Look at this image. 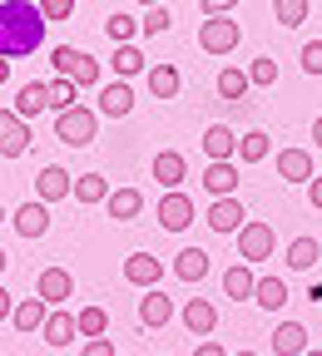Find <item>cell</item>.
Returning <instances> with one entry per match:
<instances>
[{
    "mask_svg": "<svg viewBox=\"0 0 322 356\" xmlns=\"http://www.w3.org/2000/svg\"><path fill=\"white\" fill-rule=\"evenodd\" d=\"M45 10L35 0H0V55L6 60H20V55H35L40 40H45Z\"/></svg>",
    "mask_w": 322,
    "mask_h": 356,
    "instance_id": "6da1fadb",
    "label": "cell"
},
{
    "mask_svg": "<svg viewBox=\"0 0 322 356\" xmlns=\"http://www.w3.org/2000/svg\"><path fill=\"white\" fill-rule=\"evenodd\" d=\"M95 134H100V114H95V109L75 104V109L55 114V139H60V144H70V149H84V144H95Z\"/></svg>",
    "mask_w": 322,
    "mask_h": 356,
    "instance_id": "7a4b0ae2",
    "label": "cell"
},
{
    "mask_svg": "<svg viewBox=\"0 0 322 356\" xmlns=\"http://www.w3.org/2000/svg\"><path fill=\"white\" fill-rule=\"evenodd\" d=\"M50 65H55V74L75 79L79 89H95V84H100V65L89 60L84 50H75V44H55V50H50Z\"/></svg>",
    "mask_w": 322,
    "mask_h": 356,
    "instance_id": "3957f363",
    "label": "cell"
},
{
    "mask_svg": "<svg viewBox=\"0 0 322 356\" xmlns=\"http://www.w3.org/2000/svg\"><path fill=\"white\" fill-rule=\"evenodd\" d=\"M238 40H243V25H238V20H228V15H204L199 44H204L208 55H233Z\"/></svg>",
    "mask_w": 322,
    "mask_h": 356,
    "instance_id": "277c9868",
    "label": "cell"
},
{
    "mask_svg": "<svg viewBox=\"0 0 322 356\" xmlns=\"http://www.w3.org/2000/svg\"><path fill=\"white\" fill-rule=\"evenodd\" d=\"M189 222H194V198L183 188H164V198H159V228L164 233H183Z\"/></svg>",
    "mask_w": 322,
    "mask_h": 356,
    "instance_id": "5b68a950",
    "label": "cell"
},
{
    "mask_svg": "<svg viewBox=\"0 0 322 356\" xmlns=\"http://www.w3.org/2000/svg\"><path fill=\"white\" fill-rule=\"evenodd\" d=\"M273 248H278V238H273L268 222H243L238 228V257L243 262H268Z\"/></svg>",
    "mask_w": 322,
    "mask_h": 356,
    "instance_id": "8992f818",
    "label": "cell"
},
{
    "mask_svg": "<svg viewBox=\"0 0 322 356\" xmlns=\"http://www.w3.org/2000/svg\"><path fill=\"white\" fill-rule=\"evenodd\" d=\"M35 198H45V203L75 198V173H65L60 163H45V168L35 173Z\"/></svg>",
    "mask_w": 322,
    "mask_h": 356,
    "instance_id": "52a82bcc",
    "label": "cell"
},
{
    "mask_svg": "<svg viewBox=\"0 0 322 356\" xmlns=\"http://www.w3.org/2000/svg\"><path fill=\"white\" fill-rule=\"evenodd\" d=\"M10 222H15L20 238H45V233H50V203H45V198H30V203H20V208L10 213Z\"/></svg>",
    "mask_w": 322,
    "mask_h": 356,
    "instance_id": "ba28073f",
    "label": "cell"
},
{
    "mask_svg": "<svg viewBox=\"0 0 322 356\" xmlns=\"http://www.w3.org/2000/svg\"><path fill=\"white\" fill-rule=\"evenodd\" d=\"M35 297H45L50 307H65L75 297V277L65 273V267H45V273L35 277Z\"/></svg>",
    "mask_w": 322,
    "mask_h": 356,
    "instance_id": "9c48e42d",
    "label": "cell"
},
{
    "mask_svg": "<svg viewBox=\"0 0 322 356\" xmlns=\"http://www.w3.org/2000/svg\"><path fill=\"white\" fill-rule=\"evenodd\" d=\"M124 282H134V287H159V282H164V257H154V252L124 257Z\"/></svg>",
    "mask_w": 322,
    "mask_h": 356,
    "instance_id": "30bf717a",
    "label": "cell"
},
{
    "mask_svg": "<svg viewBox=\"0 0 322 356\" xmlns=\"http://www.w3.org/2000/svg\"><path fill=\"white\" fill-rule=\"evenodd\" d=\"M30 149V129H25V119L15 114V109H0V154L6 159H20Z\"/></svg>",
    "mask_w": 322,
    "mask_h": 356,
    "instance_id": "8fae6325",
    "label": "cell"
},
{
    "mask_svg": "<svg viewBox=\"0 0 322 356\" xmlns=\"http://www.w3.org/2000/svg\"><path fill=\"white\" fill-rule=\"evenodd\" d=\"M238 163L233 159H213L208 168H204V188L213 193V198H228V193H238Z\"/></svg>",
    "mask_w": 322,
    "mask_h": 356,
    "instance_id": "7c38bea8",
    "label": "cell"
},
{
    "mask_svg": "<svg viewBox=\"0 0 322 356\" xmlns=\"http://www.w3.org/2000/svg\"><path fill=\"white\" fill-rule=\"evenodd\" d=\"M139 322H144L149 332H159V327L174 322V302H169L159 287H144V297H139Z\"/></svg>",
    "mask_w": 322,
    "mask_h": 356,
    "instance_id": "4fadbf2b",
    "label": "cell"
},
{
    "mask_svg": "<svg viewBox=\"0 0 322 356\" xmlns=\"http://www.w3.org/2000/svg\"><path fill=\"white\" fill-rule=\"evenodd\" d=\"M243 218H248L243 203L228 193V198H213V208H208V228H213V233H238V228H243Z\"/></svg>",
    "mask_w": 322,
    "mask_h": 356,
    "instance_id": "5bb4252c",
    "label": "cell"
},
{
    "mask_svg": "<svg viewBox=\"0 0 322 356\" xmlns=\"http://www.w3.org/2000/svg\"><path fill=\"white\" fill-rule=\"evenodd\" d=\"M129 109H134V89H129V79L100 89V114H105V119H124Z\"/></svg>",
    "mask_w": 322,
    "mask_h": 356,
    "instance_id": "9a60e30c",
    "label": "cell"
},
{
    "mask_svg": "<svg viewBox=\"0 0 322 356\" xmlns=\"http://www.w3.org/2000/svg\"><path fill=\"white\" fill-rule=\"evenodd\" d=\"M278 178L283 184H307L312 178V154L307 149H283L278 154Z\"/></svg>",
    "mask_w": 322,
    "mask_h": 356,
    "instance_id": "2e32d148",
    "label": "cell"
},
{
    "mask_svg": "<svg viewBox=\"0 0 322 356\" xmlns=\"http://www.w3.org/2000/svg\"><path fill=\"white\" fill-rule=\"evenodd\" d=\"M183 327H189L194 337H208V332L218 327V307H213L208 297H194L189 307H183Z\"/></svg>",
    "mask_w": 322,
    "mask_h": 356,
    "instance_id": "e0dca14e",
    "label": "cell"
},
{
    "mask_svg": "<svg viewBox=\"0 0 322 356\" xmlns=\"http://www.w3.org/2000/svg\"><path fill=\"white\" fill-rule=\"evenodd\" d=\"M79 337V317H75V312H50V317H45V341H50V346H70Z\"/></svg>",
    "mask_w": 322,
    "mask_h": 356,
    "instance_id": "ac0fdd59",
    "label": "cell"
},
{
    "mask_svg": "<svg viewBox=\"0 0 322 356\" xmlns=\"http://www.w3.org/2000/svg\"><path fill=\"white\" fill-rule=\"evenodd\" d=\"M154 178H159V188H178L183 178H189V163H183V154H178V149H164V154L154 159Z\"/></svg>",
    "mask_w": 322,
    "mask_h": 356,
    "instance_id": "d6986e66",
    "label": "cell"
},
{
    "mask_svg": "<svg viewBox=\"0 0 322 356\" xmlns=\"http://www.w3.org/2000/svg\"><path fill=\"white\" fill-rule=\"evenodd\" d=\"M174 277H178V282H204V277H208V252H204V248H183V252L174 257Z\"/></svg>",
    "mask_w": 322,
    "mask_h": 356,
    "instance_id": "ffe728a7",
    "label": "cell"
},
{
    "mask_svg": "<svg viewBox=\"0 0 322 356\" xmlns=\"http://www.w3.org/2000/svg\"><path fill=\"white\" fill-rule=\"evenodd\" d=\"M204 154H208V163H213V159H233V154H238V134L228 129V124L204 129Z\"/></svg>",
    "mask_w": 322,
    "mask_h": 356,
    "instance_id": "44dd1931",
    "label": "cell"
},
{
    "mask_svg": "<svg viewBox=\"0 0 322 356\" xmlns=\"http://www.w3.org/2000/svg\"><path fill=\"white\" fill-rule=\"evenodd\" d=\"M105 208H109V218L129 222V218H139V213H144V193H139V188H114V193L105 198Z\"/></svg>",
    "mask_w": 322,
    "mask_h": 356,
    "instance_id": "7402d4cb",
    "label": "cell"
},
{
    "mask_svg": "<svg viewBox=\"0 0 322 356\" xmlns=\"http://www.w3.org/2000/svg\"><path fill=\"white\" fill-rule=\"evenodd\" d=\"M273 351L278 356H302L307 351V327L302 322H283L278 332H273Z\"/></svg>",
    "mask_w": 322,
    "mask_h": 356,
    "instance_id": "603a6c76",
    "label": "cell"
},
{
    "mask_svg": "<svg viewBox=\"0 0 322 356\" xmlns=\"http://www.w3.org/2000/svg\"><path fill=\"white\" fill-rule=\"evenodd\" d=\"M45 297H30V302H15V312H10V322H15V332H40L45 327Z\"/></svg>",
    "mask_w": 322,
    "mask_h": 356,
    "instance_id": "cb8c5ba5",
    "label": "cell"
},
{
    "mask_svg": "<svg viewBox=\"0 0 322 356\" xmlns=\"http://www.w3.org/2000/svg\"><path fill=\"white\" fill-rule=\"evenodd\" d=\"M253 302H258L263 312H283V302H288V282H283V277H258Z\"/></svg>",
    "mask_w": 322,
    "mask_h": 356,
    "instance_id": "d4e9b609",
    "label": "cell"
},
{
    "mask_svg": "<svg viewBox=\"0 0 322 356\" xmlns=\"http://www.w3.org/2000/svg\"><path fill=\"white\" fill-rule=\"evenodd\" d=\"M45 109H50V89H45V84H25L20 95H15V114L20 119H35Z\"/></svg>",
    "mask_w": 322,
    "mask_h": 356,
    "instance_id": "484cf974",
    "label": "cell"
},
{
    "mask_svg": "<svg viewBox=\"0 0 322 356\" xmlns=\"http://www.w3.org/2000/svg\"><path fill=\"white\" fill-rule=\"evenodd\" d=\"M114 74L119 79H129V74H149V55H139V50H134V44H114Z\"/></svg>",
    "mask_w": 322,
    "mask_h": 356,
    "instance_id": "4316f807",
    "label": "cell"
},
{
    "mask_svg": "<svg viewBox=\"0 0 322 356\" xmlns=\"http://www.w3.org/2000/svg\"><path fill=\"white\" fill-rule=\"evenodd\" d=\"M114 188H109V178L105 173H84V178H75V198L89 208V203H105Z\"/></svg>",
    "mask_w": 322,
    "mask_h": 356,
    "instance_id": "83f0119b",
    "label": "cell"
},
{
    "mask_svg": "<svg viewBox=\"0 0 322 356\" xmlns=\"http://www.w3.org/2000/svg\"><path fill=\"white\" fill-rule=\"evenodd\" d=\"M253 287H258V277L248 273V262H238V267H228V273H223V292L233 297V302L253 297Z\"/></svg>",
    "mask_w": 322,
    "mask_h": 356,
    "instance_id": "f1b7e54d",
    "label": "cell"
},
{
    "mask_svg": "<svg viewBox=\"0 0 322 356\" xmlns=\"http://www.w3.org/2000/svg\"><path fill=\"white\" fill-rule=\"evenodd\" d=\"M317 257H322V243L317 238H293L288 243V267H293V273H307Z\"/></svg>",
    "mask_w": 322,
    "mask_h": 356,
    "instance_id": "f546056e",
    "label": "cell"
},
{
    "mask_svg": "<svg viewBox=\"0 0 322 356\" xmlns=\"http://www.w3.org/2000/svg\"><path fill=\"white\" fill-rule=\"evenodd\" d=\"M45 89H50V109H55V114H65V109H75V104H79V84H75V79H65V74H55Z\"/></svg>",
    "mask_w": 322,
    "mask_h": 356,
    "instance_id": "4dcf8cb0",
    "label": "cell"
},
{
    "mask_svg": "<svg viewBox=\"0 0 322 356\" xmlns=\"http://www.w3.org/2000/svg\"><path fill=\"white\" fill-rule=\"evenodd\" d=\"M248 89H253V79H248V70H233V65H228V70H218V95L223 99H243L248 95Z\"/></svg>",
    "mask_w": 322,
    "mask_h": 356,
    "instance_id": "1f68e13d",
    "label": "cell"
},
{
    "mask_svg": "<svg viewBox=\"0 0 322 356\" xmlns=\"http://www.w3.org/2000/svg\"><path fill=\"white\" fill-rule=\"evenodd\" d=\"M268 154H273V139H268L263 129H248L243 139H238V159H243V163H263Z\"/></svg>",
    "mask_w": 322,
    "mask_h": 356,
    "instance_id": "d6a6232c",
    "label": "cell"
},
{
    "mask_svg": "<svg viewBox=\"0 0 322 356\" xmlns=\"http://www.w3.org/2000/svg\"><path fill=\"white\" fill-rule=\"evenodd\" d=\"M149 89H154V99H174L178 95V70L174 65H149Z\"/></svg>",
    "mask_w": 322,
    "mask_h": 356,
    "instance_id": "836d02e7",
    "label": "cell"
},
{
    "mask_svg": "<svg viewBox=\"0 0 322 356\" xmlns=\"http://www.w3.org/2000/svg\"><path fill=\"white\" fill-rule=\"evenodd\" d=\"M273 15H278L283 30H298L307 20V0H273Z\"/></svg>",
    "mask_w": 322,
    "mask_h": 356,
    "instance_id": "e575fe53",
    "label": "cell"
},
{
    "mask_svg": "<svg viewBox=\"0 0 322 356\" xmlns=\"http://www.w3.org/2000/svg\"><path fill=\"white\" fill-rule=\"evenodd\" d=\"M75 317H79L84 337H105V327H109V312L105 307H84V312H75Z\"/></svg>",
    "mask_w": 322,
    "mask_h": 356,
    "instance_id": "d590c367",
    "label": "cell"
},
{
    "mask_svg": "<svg viewBox=\"0 0 322 356\" xmlns=\"http://www.w3.org/2000/svg\"><path fill=\"white\" fill-rule=\"evenodd\" d=\"M105 30H109V40H114V44H129L134 35H139V20H134V15H109V20H105Z\"/></svg>",
    "mask_w": 322,
    "mask_h": 356,
    "instance_id": "8d00e7d4",
    "label": "cell"
},
{
    "mask_svg": "<svg viewBox=\"0 0 322 356\" xmlns=\"http://www.w3.org/2000/svg\"><path fill=\"white\" fill-rule=\"evenodd\" d=\"M169 25H174L169 6H149V10H144V20H139V35H164Z\"/></svg>",
    "mask_w": 322,
    "mask_h": 356,
    "instance_id": "74e56055",
    "label": "cell"
},
{
    "mask_svg": "<svg viewBox=\"0 0 322 356\" xmlns=\"http://www.w3.org/2000/svg\"><path fill=\"white\" fill-rule=\"evenodd\" d=\"M248 79H253L258 89H268L273 79H278V60H268V55H263V60H253V65H248Z\"/></svg>",
    "mask_w": 322,
    "mask_h": 356,
    "instance_id": "f35d334b",
    "label": "cell"
},
{
    "mask_svg": "<svg viewBox=\"0 0 322 356\" xmlns=\"http://www.w3.org/2000/svg\"><path fill=\"white\" fill-rule=\"evenodd\" d=\"M35 6L45 10V20H70V10H75V0H35Z\"/></svg>",
    "mask_w": 322,
    "mask_h": 356,
    "instance_id": "ab89813d",
    "label": "cell"
},
{
    "mask_svg": "<svg viewBox=\"0 0 322 356\" xmlns=\"http://www.w3.org/2000/svg\"><path fill=\"white\" fill-rule=\"evenodd\" d=\"M302 70L307 74H322V40H307L302 44Z\"/></svg>",
    "mask_w": 322,
    "mask_h": 356,
    "instance_id": "60d3db41",
    "label": "cell"
},
{
    "mask_svg": "<svg viewBox=\"0 0 322 356\" xmlns=\"http://www.w3.org/2000/svg\"><path fill=\"white\" fill-rule=\"evenodd\" d=\"M84 356H114V341L109 337H89L84 341Z\"/></svg>",
    "mask_w": 322,
    "mask_h": 356,
    "instance_id": "b9f144b4",
    "label": "cell"
},
{
    "mask_svg": "<svg viewBox=\"0 0 322 356\" xmlns=\"http://www.w3.org/2000/svg\"><path fill=\"white\" fill-rule=\"evenodd\" d=\"M307 203H312V208L322 213V178H317V173L307 178Z\"/></svg>",
    "mask_w": 322,
    "mask_h": 356,
    "instance_id": "7bdbcfd3",
    "label": "cell"
},
{
    "mask_svg": "<svg viewBox=\"0 0 322 356\" xmlns=\"http://www.w3.org/2000/svg\"><path fill=\"white\" fill-rule=\"evenodd\" d=\"M238 0H204V15H228Z\"/></svg>",
    "mask_w": 322,
    "mask_h": 356,
    "instance_id": "ee69618b",
    "label": "cell"
},
{
    "mask_svg": "<svg viewBox=\"0 0 322 356\" xmlns=\"http://www.w3.org/2000/svg\"><path fill=\"white\" fill-rule=\"evenodd\" d=\"M194 356H228V351H223L218 341H199V346H194Z\"/></svg>",
    "mask_w": 322,
    "mask_h": 356,
    "instance_id": "f6af8a7d",
    "label": "cell"
},
{
    "mask_svg": "<svg viewBox=\"0 0 322 356\" xmlns=\"http://www.w3.org/2000/svg\"><path fill=\"white\" fill-rule=\"evenodd\" d=\"M10 312H15V302H10V292H6V287H0V322H6Z\"/></svg>",
    "mask_w": 322,
    "mask_h": 356,
    "instance_id": "bcb514c9",
    "label": "cell"
},
{
    "mask_svg": "<svg viewBox=\"0 0 322 356\" xmlns=\"http://www.w3.org/2000/svg\"><path fill=\"white\" fill-rule=\"evenodd\" d=\"M312 139H317V149H322V114L312 119Z\"/></svg>",
    "mask_w": 322,
    "mask_h": 356,
    "instance_id": "7dc6e473",
    "label": "cell"
},
{
    "mask_svg": "<svg viewBox=\"0 0 322 356\" xmlns=\"http://www.w3.org/2000/svg\"><path fill=\"white\" fill-rule=\"evenodd\" d=\"M6 79H10V60H6V55H0V84H6Z\"/></svg>",
    "mask_w": 322,
    "mask_h": 356,
    "instance_id": "c3c4849f",
    "label": "cell"
},
{
    "mask_svg": "<svg viewBox=\"0 0 322 356\" xmlns=\"http://www.w3.org/2000/svg\"><path fill=\"white\" fill-rule=\"evenodd\" d=\"M307 297H312V302L322 307V282H312V292H307Z\"/></svg>",
    "mask_w": 322,
    "mask_h": 356,
    "instance_id": "681fc988",
    "label": "cell"
},
{
    "mask_svg": "<svg viewBox=\"0 0 322 356\" xmlns=\"http://www.w3.org/2000/svg\"><path fill=\"white\" fill-rule=\"evenodd\" d=\"M0 273H6V248H0Z\"/></svg>",
    "mask_w": 322,
    "mask_h": 356,
    "instance_id": "f907efd6",
    "label": "cell"
},
{
    "mask_svg": "<svg viewBox=\"0 0 322 356\" xmlns=\"http://www.w3.org/2000/svg\"><path fill=\"white\" fill-rule=\"evenodd\" d=\"M139 6H144V10H149V6H159V0H139Z\"/></svg>",
    "mask_w": 322,
    "mask_h": 356,
    "instance_id": "816d5d0a",
    "label": "cell"
},
{
    "mask_svg": "<svg viewBox=\"0 0 322 356\" xmlns=\"http://www.w3.org/2000/svg\"><path fill=\"white\" fill-rule=\"evenodd\" d=\"M302 356H322V351H312V346H307V351H302Z\"/></svg>",
    "mask_w": 322,
    "mask_h": 356,
    "instance_id": "f5cc1de1",
    "label": "cell"
},
{
    "mask_svg": "<svg viewBox=\"0 0 322 356\" xmlns=\"http://www.w3.org/2000/svg\"><path fill=\"white\" fill-rule=\"evenodd\" d=\"M238 356H258V351H238Z\"/></svg>",
    "mask_w": 322,
    "mask_h": 356,
    "instance_id": "db71d44e",
    "label": "cell"
},
{
    "mask_svg": "<svg viewBox=\"0 0 322 356\" xmlns=\"http://www.w3.org/2000/svg\"><path fill=\"white\" fill-rule=\"evenodd\" d=\"M0 222H6V208H0Z\"/></svg>",
    "mask_w": 322,
    "mask_h": 356,
    "instance_id": "11a10c76",
    "label": "cell"
}]
</instances>
